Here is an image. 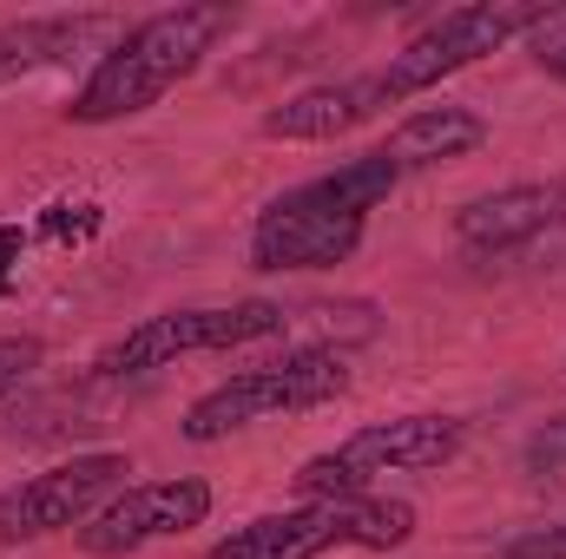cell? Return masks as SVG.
<instances>
[{"instance_id": "cell-1", "label": "cell", "mask_w": 566, "mask_h": 559, "mask_svg": "<svg viewBox=\"0 0 566 559\" xmlns=\"http://www.w3.org/2000/svg\"><path fill=\"white\" fill-rule=\"evenodd\" d=\"M396 165L369 145L356 158H343L336 171L323 178H303L290 184L283 198H271L251 224V271L258 277H310V271H336L363 251V231H369V211H382L396 198Z\"/></svg>"}, {"instance_id": "cell-2", "label": "cell", "mask_w": 566, "mask_h": 559, "mask_svg": "<svg viewBox=\"0 0 566 559\" xmlns=\"http://www.w3.org/2000/svg\"><path fill=\"white\" fill-rule=\"evenodd\" d=\"M231 27H238L231 0H185V7H165V13L133 20L93 60V73L80 80V93L66 99V126H119V119L151 113L165 93H178L218 53V40Z\"/></svg>"}, {"instance_id": "cell-3", "label": "cell", "mask_w": 566, "mask_h": 559, "mask_svg": "<svg viewBox=\"0 0 566 559\" xmlns=\"http://www.w3.org/2000/svg\"><path fill=\"white\" fill-rule=\"evenodd\" d=\"M416 507L396 494L356 500H296L283 514H258L231 527L205 559H323V553H396L416 540Z\"/></svg>"}, {"instance_id": "cell-4", "label": "cell", "mask_w": 566, "mask_h": 559, "mask_svg": "<svg viewBox=\"0 0 566 559\" xmlns=\"http://www.w3.org/2000/svg\"><path fill=\"white\" fill-rule=\"evenodd\" d=\"M349 389V356L329 349V342H296L271 362H251L238 376H224L218 389H205L178 434L191 447H211V441H231L238 428H258V421H277V415H303V409H323Z\"/></svg>"}, {"instance_id": "cell-5", "label": "cell", "mask_w": 566, "mask_h": 559, "mask_svg": "<svg viewBox=\"0 0 566 559\" xmlns=\"http://www.w3.org/2000/svg\"><path fill=\"white\" fill-rule=\"evenodd\" d=\"M461 447H468V421L461 415L363 421L336 447L310 454L290 474V487H296V500H356V494H382L389 474H434V467H448Z\"/></svg>"}, {"instance_id": "cell-6", "label": "cell", "mask_w": 566, "mask_h": 559, "mask_svg": "<svg viewBox=\"0 0 566 559\" xmlns=\"http://www.w3.org/2000/svg\"><path fill=\"white\" fill-rule=\"evenodd\" d=\"M290 329V309L271 296H238V303H191V309H158L133 323L126 336H113L93 356V382H133L158 376L185 356H224V349H251Z\"/></svg>"}, {"instance_id": "cell-7", "label": "cell", "mask_w": 566, "mask_h": 559, "mask_svg": "<svg viewBox=\"0 0 566 559\" xmlns=\"http://www.w3.org/2000/svg\"><path fill=\"white\" fill-rule=\"evenodd\" d=\"M541 7L547 0H474V7H448L441 20H428L416 40H402L376 66L382 86H389V99L409 106V99L434 93L441 80H454V73L481 66L488 53H501L507 40H527V27L541 20Z\"/></svg>"}, {"instance_id": "cell-8", "label": "cell", "mask_w": 566, "mask_h": 559, "mask_svg": "<svg viewBox=\"0 0 566 559\" xmlns=\"http://www.w3.org/2000/svg\"><path fill=\"white\" fill-rule=\"evenodd\" d=\"M133 461L119 447H99V454H66L13 487H0V547H33V540H53V534H80L119 487H126Z\"/></svg>"}, {"instance_id": "cell-9", "label": "cell", "mask_w": 566, "mask_h": 559, "mask_svg": "<svg viewBox=\"0 0 566 559\" xmlns=\"http://www.w3.org/2000/svg\"><path fill=\"white\" fill-rule=\"evenodd\" d=\"M205 520H211V481H198V474L126 481L73 540H80V553H93V559H133L145 547H158V540H178V534L205 527Z\"/></svg>"}, {"instance_id": "cell-10", "label": "cell", "mask_w": 566, "mask_h": 559, "mask_svg": "<svg viewBox=\"0 0 566 559\" xmlns=\"http://www.w3.org/2000/svg\"><path fill=\"white\" fill-rule=\"evenodd\" d=\"M389 106H396V99H389V86H382L376 66H369V73H343V80H316V86L290 93V99H277V106L264 113V139L336 145V139H349L356 126L382 119Z\"/></svg>"}, {"instance_id": "cell-11", "label": "cell", "mask_w": 566, "mask_h": 559, "mask_svg": "<svg viewBox=\"0 0 566 559\" xmlns=\"http://www.w3.org/2000/svg\"><path fill=\"white\" fill-rule=\"evenodd\" d=\"M566 224V178H534V184H507V191H488L474 204L454 211V244L468 257H507L547 231Z\"/></svg>"}, {"instance_id": "cell-12", "label": "cell", "mask_w": 566, "mask_h": 559, "mask_svg": "<svg viewBox=\"0 0 566 559\" xmlns=\"http://www.w3.org/2000/svg\"><path fill=\"white\" fill-rule=\"evenodd\" d=\"M126 27L113 13H33V20H7L0 27V86L66 66L80 53H106Z\"/></svg>"}, {"instance_id": "cell-13", "label": "cell", "mask_w": 566, "mask_h": 559, "mask_svg": "<svg viewBox=\"0 0 566 559\" xmlns=\"http://www.w3.org/2000/svg\"><path fill=\"white\" fill-rule=\"evenodd\" d=\"M481 145H488V119L441 99V106H416L409 119H396L389 139L376 145V151L396 165V178H416V171L454 165V158H468V151H481Z\"/></svg>"}, {"instance_id": "cell-14", "label": "cell", "mask_w": 566, "mask_h": 559, "mask_svg": "<svg viewBox=\"0 0 566 559\" xmlns=\"http://www.w3.org/2000/svg\"><path fill=\"white\" fill-rule=\"evenodd\" d=\"M521 46L534 53V66H541V73L566 80V7H541V20L527 27V40H521Z\"/></svg>"}, {"instance_id": "cell-15", "label": "cell", "mask_w": 566, "mask_h": 559, "mask_svg": "<svg viewBox=\"0 0 566 559\" xmlns=\"http://www.w3.org/2000/svg\"><path fill=\"white\" fill-rule=\"evenodd\" d=\"M40 362H46V342L40 336H0V402L20 395L40 376Z\"/></svg>"}, {"instance_id": "cell-16", "label": "cell", "mask_w": 566, "mask_h": 559, "mask_svg": "<svg viewBox=\"0 0 566 559\" xmlns=\"http://www.w3.org/2000/svg\"><path fill=\"white\" fill-rule=\"evenodd\" d=\"M488 559H566V520H547V527H521L507 547H494Z\"/></svg>"}, {"instance_id": "cell-17", "label": "cell", "mask_w": 566, "mask_h": 559, "mask_svg": "<svg viewBox=\"0 0 566 559\" xmlns=\"http://www.w3.org/2000/svg\"><path fill=\"white\" fill-rule=\"evenodd\" d=\"M560 454H566V415H554L534 434V461H560Z\"/></svg>"}]
</instances>
